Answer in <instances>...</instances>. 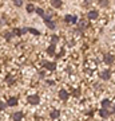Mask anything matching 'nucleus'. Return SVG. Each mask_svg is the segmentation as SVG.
<instances>
[{"label": "nucleus", "instance_id": "23", "mask_svg": "<svg viewBox=\"0 0 115 121\" xmlns=\"http://www.w3.org/2000/svg\"><path fill=\"white\" fill-rule=\"evenodd\" d=\"M74 95H75V97H78V95L80 94V90H79V89H76V90H74V93H72Z\"/></svg>", "mask_w": 115, "mask_h": 121}, {"label": "nucleus", "instance_id": "21", "mask_svg": "<svg viewBox=\"0 0 115 121\" xmlns=\"http://www.w3.org/2000/svg\"><path fill=\"white\" fill-rule=\"evenodd\" d=\"M99 5H100V7H107V5H108V3H107V0H100Z\"/></svg>", "mask_w": 115, "mask_h": 121}, {"label": "nucleus", "instance_id": "12", "mask_svg": "<svg viewBox=\"0 0 115 121\" xmlns=\"http://www.w3.org/2000/svg\"><path fill=\"white\" fill-rule=\"evenodd\" d=\"M51 5L54 8H59L62 5V0H51Z\"/></svg>", "mask_w": 115, "mask_h": 121}, {"label": "nucleus", "instance_id": "20", "mask_svg": "<svg viewBox=\"0 0 115 121\" xmlns=\"http://www.w3.org/2000/svg\"><path fill=\"white\" fill-rule=\"evenodd\" d=\"M13 4L16 5V7H20L23 4V0H13Z\"/></svg>", "mask_w": 115, "mask_h": 121}, {"label": "nucleus", "instance_id": "13", "mask_svg": "<svg viewBox=\"0 0 115 121\" xmlns=\"http://www.w3.org/2000/svg\"><path fill=\"white\" fill-rule=\"evenodd\" d=\"M47 52L50 54V55H54V54H55V43L50 44V47L47 48Z\"/></svg>", "mask_w": 115, "mask_h": 121}, {"label": "nucleus", "instance_id": "27", "mask_svg": "<svg viewBox=\"0 0 115 121\" xmlns=\"http://www.w3.org/2000/svg\"><path fill=\"white\" fill-rule=\"evenodd\" d=\"M7 82L11 85V83H13V79H12V78H8V79H7Z\"/></svg>", "mask_w": 115, "mask_h": 121}, {"label": "nucleus", "instance_id": "11", "mask_svg": "<svg viewBox=\"0 0 115 121\" xmlns=\"http://www.w3.org/2000/svg\"><path fill=\"white\" fill-rule=\"evenodd\" d=\"M7 105H8V106H16V105H17V98H15V97H11V98L8 99Z\"/></svg>", "mask_w": 115, "mask_h": 121}, {"label": "nucleus", "instance_id": "24", "mask_svg": "<svg viewBox=\"0 0 115 121\" xmlns=\"http://www.w3.org/2000/svg\"><path fill=\"white\" fill-rule=\"evenodd\" d=\"M5 38H7V39L9 40V39L12 38V34H11V32H7V35H5Z\"/></svg>", "mask_w": 115, "mask_h": 121}, {"label": "nucleus", "instance_id": "19", "mask_svg": "<svg viewBox=\"0 0 115 121\" xmlns=\"http://www.w3.org/2000/svg\"><path fill=\"white\" fill-rule=\"evenodd\" d=\"M28 32H31L32 35H39L40 32H39L38 30H35V28H28Z\"/></svg>", "mask_w": 115, "mask_h": 121}, {"label": "nucleus", "instance_id": "8", "mask_svg": "<svg viewBox=\"0 0 115 121\" xmlns=\"http://www.w3.org/2000/svg\"><path fill=\"white\" fill-rule=\"evenodd\" d=\"M100 77H102V79H104V81L110 79V77H111V71H110V70H104V71H102Z\"/></svg>", "mask_w": 115, "mask_h": 121}, {"label": "nucleus", "instance_id": "17", "mask_svg": "<svg viewBox=\"0 0 115 121\" xmlns=\"http://www.w3.org/2000/svg\"><path fill=\"white\" fill-rule=\"evenodd\" d=\"M36 12H38V15H39V16H42V17H44V16H46V13H44V11H43L42 8H39V7L36 8Z\"/></svg>", "mask_w": 115, "mask_h": 121}, {"label": "nucleus", "instance_id": "18", "mask_svg": "<svg viewBox=\"0 0 115 121\" xmlns=\"http://www.w3.org/2000/svg\"><path fill=\"white\" fill-rule=\"evenodd\" d=\"M27 11H28V12H34V11H36V8H35L32 4H28L27 5Z\"/></svg>", "mask_w": 115, "mask_h": 121}, {"label": "nucleus", "instance_id": "3", "mask_svg": "<svg viewBox=\"0 0 115 121\" xmlns=\"http://www.w3.org/2000/svg\"><path fill=\"white\" fill-rule=\"evenodd\" d=\"M68 97H70V94H68L67 90H64V89H60L59 90V98L63 99V101H67Z\"/></svg>", "mask_w": 115, "mask_h": 121}, {"label": "nucleus", "instance_id": "4", "mask_svg": "<svg viewBox=\"0 0 115 121\" xmlns=\"http://www.w3.org/2000/svg\"><path fill=\"white\" fill-rule=\"evenodd\" d=\"M110 113H111V110H107V108H102L99 110V114H100V117H103V118H108V117H110Z\"/></svg>", "mask_w": 115, "mask_h": 121}, {"label": "nucleus", "instance_id": "9", "mask_svg": "<svg viewBox=\"0 0 115 121\" xmlns=\"http://www.w3.org/2000/svg\"><path fill=\"white\" fill-rule=\"evenodd\" d=\"M98 12L96 11H90L88 13H87V17H88L90 20H94V19H98Z\"/></svg>", "mask_w": 115, "mask_h": 121}, {"label": "nucleus", "instance_id": "25", "mask_svg": "<svg viewBox=\"0 0 115 121\" xmlns=\"http://www.w3.org/2000/svg\"><path fill=\"white\" fill-rule=\"evenodd\" d=\"M0 108H1V110H4V108H5V104L1 101V104H0Z\"/></svg>", "mask_w": 115, "mask_h": 121}, {"label": "nucleus", "instance_id": "7", "mask_svg": "<svg viewBox=\"0 0 115 121\" xmlns=\"http://www.w3.org/2000/svg\"><path fill=\"white\" fill-rule=\"evenodd\" d=\"M64 20L67 23H76L78 22L76 16H71V15H66V16H64Z\"/></svg>", "mask_w": 115, "mask_h": 121}, {"label": "nucleus", "instance_id": "16", "mask_svg": "<svg viewBox=\"0 0 115 121\" xmlns=\"http://www.w3.org/2000/svg\"><path fill=\"white\" fill-rule=\"evenodd\" d=\"M110 105H111V102L108 101V99H103L102 101V108H108Z\"/></svg>", "mask_w": 115, "mask_h": 121}, {"label": "nucleus", "instance_id": "22", "mask_svg": "<svg viewBox=\"0 0 115 121\" xmlns=\"http://www.w3.org/2000/svg\"><path fill=\"white\" fill-rule=\"evenodd\" d=\"M58 40H59V38H58L56 35H54V36H52V38H51V42H52V43H56Z\"/></svg>", "mask_w": 115, "mask_h": 121}, {"label": "nucleus", "instance_id": "2", "mask_svg": "<svg viewBox=\"0 0 115 121\" xmlns=\"http://www.w3.org/2000/svg\"><path fill=\"white\" fill-rule=\"evenodd\" d=\"M27 101H28L30 104H32V105H38L39 102H40V97H39L38 94L30 95V97H27Z\"/></svg>", "mask_w": 115, "mask_h": 121}, {"label": "nucleus", "instance_id": "5", "mask_svg": "<svg viewBox=\"0 0 115 121\" xmlns=\"http://www.w3.org/2000/svg\"><path fill=\"white\" fill-rule=\"evenodd\" d=\"M103 60H104L106 65H112V62H114V56L111 55V54H106L104 58H103Z\"/></svg>", "mask_w": 115, "mask_h": 121}, {"label": "nucleus", "instance_id": "14", "mask_svg": "<svg viewBox=\"0 0 115 121\" xmlns=\"http://www.w3.org/2000/svg\"><path fill=\"white\" fill-rule=\"evenodd\" d=\"M13 120H23V113L21 112H16V113H13Z\"/></svg>", "mask_w": 115, "mask_h": 121}, {"label": "nucleus", "instance_id": "1", "mask_svg": "<svg viewBox=\"0 0 115 121\" xmlns=\"http://www.w3.org/2000/svg\"><path fill=\"white\" fill-rule=\"evenodd\" d=\"M43 19H44V23H46V26H47L48 28H51V30H55V28H56L55 23L51 20V17H50V16H47V15H46Z\"/></svg>", "mask_w": 115, "mask_h": 121}, {"label": "nucleus", "instance_id": "26", "mask_svg": "<svg viewBox=\"0 0 115 121\" xmlns=\"http://www.w3.org/2000/svg\"><path fill=\"white\" fill-rule=\"evenodd\" d=\"M111 113H115V105H111Z\"/></svg>", "mask_w": 115, "mask_h": 121}, {"label": "nucleus", "instance_id": "10", "mask_svg": "<svg viewBox=\"0 0 115 121\" xmlns=\"http://www.w3.org/2000/svg\"><path fill=\"white\" fill-rule=\"evenodd\" d=\"M44 67H46L47 70H55L56 65L52 63V62H44Z\"/></svg>", "mask_w": 115, "mask_h": 121}, {"label": "nucleus", "instance_id": "15", "mask_svg": "<svg viewBox=\"0 0 115 121\" xmlns=\"http://www.w3.org/2000/svg\"><path fill=\"white\" fill-rule=\"evenodd\" d=\"M78 24H79V28H80V30H84V28H87V26H88L86 20H80V22H78Z\"/></svg>", "mask_w": 115, "mask_h": 121}, {"label": "nucleus", "instance_id": "6", "mask_svg": "<svg viewBox=\"0 0 115 121\" xmlns=\"http://www.w3.org/2000/svg\"><path fill=\"white\" fill-rule=\"evenodd\" d=\"M59 116H60L59 109H54V110H51V113H50L51 120H56V118H59Z\"/></svg>", "mask_w": 115, "mask_h": 121}]
</instances>
